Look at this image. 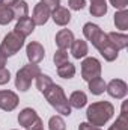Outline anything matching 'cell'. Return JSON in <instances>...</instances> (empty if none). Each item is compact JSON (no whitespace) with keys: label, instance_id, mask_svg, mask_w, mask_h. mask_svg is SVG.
Listing matches in <instances>:
<instances>
[{"label":"cell","instance_id":"1","mask_svg":"<svg viewBox=\"0 0 128 130\" xmlns=\"http://www.w3.org/2000/svg\"><path fill=\"white\" fill-rule=\"evenodd\" d=\"M113 113H115V107L110 101H96L88 107L86 118L88 123H91L92 126L101 127L113 117Z\"/></svg>","mask_w":128,"mask_h":130},{"label":"cell","instance_id":"2","mask_svg":"<svg viewBox=\"0 0 128 130\" xmlns=\"http://www.w3.org/2000/svg\"><path fill=\"white\" fill-rule=\"evenodd\" d=\"M44 97L47 98V101L50 103V106H53L59 113H62L65 117H69L71 115V106H69V101L65 95L63 89L59 86V85H51L45 92H44Z\"/></svg>","mask_w":128,"mask_h":130},{"label":"cell","instance_id":"3","mask_svg":"<svg viewBox=\"0 0 128 130\" xmlns=\"http://www.w3.org/2000/svg\"><path fill=\"white\" fill-rule=\"evenodd\" d=\"M39 73H41V70H39V67L36 64H29V65H24L23 68H20L18 73H17V77H15V86H17V89L26 92L30 88L32 80L36 79V76Z\"/></svg>","mask_w":128,"mask_h":130},{"label":"cell","instance_id":"4","mask_svg":"<svg viewBox=\"0 0 128 130\" xmlns=\"http://www.w3.org/2000/svg\"><path fill=\"white\" fill-rule=\"evenodd\" d=\"M23 45H24V36H21L17 32H9L3 38V41L0 44V52L6 58H9V56L17 55Z\"/></svg>","mask_w":128,"mask_h":130},{"label":"cell","instance_id":"5","mask_svg":"<svg viewBox=\"0 0 128 130\" xmlns=\"http://www.w3.org/2000/svg\"><path fill=\"white\" fill-rule=\"evenodd\" d=\"M92 45L101 53V56H102L107 62H113V61L118 58V55H119V50H116V48L112 45V42L109 41L105 32L99 33L98 38L95 39V42H94Z\"/></svg>","mask_w":128,"mask_h":130},{"label":"cell","instance_id":"6","mask_svg":"<svg viewBox=\"0 0 128 130\" xmlns=\"http://www.w3.org/2000/svg\"><path fill=\"white\" fill-rule=\"evenodd\" d=\"M101 74V62L96 58H86L81 62V77L89 82Z\"/></svg>","mask_w":128,"mask_h":130},{"label":"cell","instance_id":"7","mask_svg":"<svg viewBox=\"0 0 128 130\" xmlns=\"http://www.w3.org/2000/svg\"><path fill=\"white\" fill-rule=\"evenodd\" d=\"M105 91L109 92L110 97L119 98V100H121V98H124L127 95L128 86L124 80H121V79H113V80H110V82L105 85Z\"/></svg>","mask_w":128,"mask_h":130},{"label":"cell","instance_id":"8","mask_svg":"<svg viewBox=\"0 0 128 130\" xmlns=\"http://www.w3.org/2000/svg\"><path fill=\"white\" fill-rule=\"evenodd\" d=\"M18 95L12 91H0V109L5 112H12L18 106Z\"/></svg>","mask_w":128,"mask_h":130},{"label":"cell","instance_id":"9","mask_svg":"<svg viewBox=\"0 0 128 130\" xmlns=\"http://www.w3.org/2000/svg\"><path fill=\"white\" fill-rule=\"evenodd\" d=\"M26 53H27V59L30 61V64H36V65L39 64L44 59V56H45L44 47L39 42H36V41H32V42L27 44Z\"/></svg>","mask_w":128,"mask_h":130},{"label":"cell","instance_id":"10","mask_svg":"<svg viewBox=\"0 0 128 130\" xmlns=\"http://www.w3.org/2000/svg\"><path fill=\"white\" fill-rule=\"evenodd\" d=\"M50 17H51L50 9H48L45 5H42V3L39 2V3L35 6V9H33L32 21L35 23V26H44V24L48 21Z\"/></svg>","mask_w":128,"mask_h":130},{"label":"cell","instance_id":"11","mask_svg":"<svg viewBox=\"0 0 128 130\" xmlns=\"http://www.w3.org/2000/svg\"><path fill=\"white\" fill-rule=\"evenodd\" d=\"M38 118H39L38 113L33 110L32 107H24V109L20 112V115H18V124L23 126L24 129H27V127H29L30 124H33Z\"/></svg>","mask_w":128,"mask_h":130},{"label":"cell","instance_id":"12","mask_svg":"<svg viewBox=\"0 0 128 130\" xmlns=\"http://www.w3.org/2000/svg\"><path fill=\"white\" fill-rule=\"evenodd\" d=\"M72 41H74V33L68 29H62L56 35V45L60 50H66L68 47H71Z\"/></svg>","mask_w":128,"mask_h":130},{"label":"cell","instance_id":"13","mask_svg":"<svg viewBox=\"0 0 128 130\" xmlns=\"http://www.w3.org/2000/svg\"><path fill=\"white\" fill-rule=\"evenodd\" d=\"M51 18H53V21L57 24V26H66L69 21H71V14H69V11L63 8V6H59V8H56L53 12H51Z\"/></svg>","mask_w":128,"mask_h":130},{"label":"cell","instance_id":"14","mask_svg":"<svg viewBox=\"0 0 128 130\" xmlns=\"http://www.w3.org/2000/svg\"><path fill=\"white\" fill-rule=\"evenodd\" d=\"M33 30H35V23L32 21V18L26 17V18H21V20L17 21V24H15V30H14V32L20 33L21 36L26 38V36H29Z\"/></svg>","mask_w":128,"mask_h":130},{"label":"cell","instance_id":"15","mask_svg":"<svg viewBox=\"0 0 128 130\" xmlns=\"http://www.w3.org/2000/svg\"><path fill=\"white\" fill-rule=\"evenodd\" d=\"M128 103L127 101H124L122 103V109H121V115H119V118L110 126V129L109 130H128Z\"/></svg>","mask_w":128,"mask_h":130},{"label":"cell","instance_id":"16","mask_svg":"<svg viewBox=\"0 0 128 130\" xmlns=\"http://www.w3.org/2000/svg\"><path fill=\"white\" fill-rule=\"evenodd\" d=\"M107 38H109V41L112 42V45L116 50L127 48V45H128V36L127 35L118 33V32H110V33H107Z\"/></svg>","mask_w":128,"mask_h":130},{"label":"cell","instance_id":"17","mask_svg":"<svg viewBox=\"0 0 128 130\" xmlns=\"http://www.w3.org/2000/svg\"><path fill=\"white\" fill-rule=\"evenodd\" d=\"M71 53L75 59H81L88 55V44L83 39H74L71 44Z\"/></svg>","mask_w":128,"mask_h":130},{"label":"cell","instance_id":"18","mask_svg":"<svg viewBox=\"0 0 128 130\" xmlns=\"http://www.w3.org/2000/svg\"><path fill=\"white\" fill-rule=\"evenodd\" d=\"M68 101H69V106H71V107L81 109V107L86 106V103H88V97H86V94H84L83 91H74V92L71 94V97H69Z\"/></svg>","mask_w":128,"mask_h":130},{"label":"cell","instance_id":"19","mask_svg":"<svg viewBox=\"0 0 128 130\" xmlns=\"http://www.w3.org/2000/svg\"><path fill=\"white\" fill-rule=\"evenodd\" d=\"M102 32L101 29H99V26H96L94 23H86L84 26H83V35H84V38L88 39V41H91L92 44L95 42V39L98 38V35Z\"/></svg>","mask_w":128,"mask_h":130},{"label":"cell","instance_id":"20","mask_svg":"<svg viewBox=\"0 0 128 130\" xmlns=\"http://www.w3.org/2000/svg\"><path fill=\"white\" fill-rule=\"evenodd\" d=\"M91 14L94 17H102L107 14V3L105 0H91Z\"/></svg>","mask_w":128,"mask_h":130},{"label":"cell","instance_id":"21","mask_svg":"<svg viewBox=\"0 0 128 130\" xmlns=\"http://www.w3.org/2000/svg\"><path fill=\"white\" fill-rule=\"evenodd\" d=\"M12 12H14V18H17V20L26 18L27 14H29V6H27V3L24 0H18L12 6Z\"/></svg>","mask_w":128,"mask_h":130},{"label":"cell","instance_id":"22","mask_svg":"<svg viewBox=\"0 0 128 130\" xmlns=\"http://www.w3.org/2000/svg\"><path fill=\"white\" fill-rule=\"evenodd\" d=\"M115 26L119 30H127L128 29V11L122 9L115 14Z\"/></svg>","mask_w":128,"mask_h":130},{"label":"cell","instance_id":"23","mask_svg":"<svg viewBox=\"0 0 128 130\" xmlns=\"http://www.w3.org/2000/svg\"><path fill=\"white\" fill-rule=\"evenodd\" d=\"M105 82H104V79H101V77H95V79H92V80H89V91L94 94V95H99V94H102L104 91H105Z\"/></svg>","mask_w":128,"mask_h":130},{"label":"cell","instance_id":"24","mask_svg":"<svg viewBox=\"0 0 128 130\" xmlns=\"http://www.w3.org/2000/svg\"><path fill=\"white\" fill-rule=\"evenodd\" d=\"M53 85V80H51V77L50 76H47V74H42V73H39L38 76H36V88L44 94L50 86Z\"/></svg>","mask_w":128,"mask_h":130},{"label":"cell","instance_id":"25","mask_svg":"<svg viewBox=\"0 0 128 130\" xmlns=\"http://www.w3.org/2000/svg\"><path fill=\"white\" fill-rule=\"evenodd\" d=\"M57 76L62 79H72L75 76V67L71 62H66V64L57 67Z\"/></svg>","mask_w":128,"mask_h":130},{"label":"cell","instance_id":"26","mask_svg":"<svg viewBox=\"0 0 128 130\" xmlns=\"http://www.w3.org/2000/svg\"><path fill=\"white\" fill-rule=\"evenodd\" d=\"M12 20H14L12 8H8V6H5V5L0 3V24H2V26L9 24Z\"/></svg>","mask_w":128,"mask_h":130},{"label":"cell","instance_id":"27","mask_svg":"<svg viewBox=\"0 0 128 130\" xmlns=\"http://www.w3.org/2000/svg\"><path fill=\"white\" fill-rule=\"evenodd\" d=\"M48 129L50 130H66V124H65L63 118L59 115H54L50 118L48 121Z\"/></svg>","mask_w":128,"mask_h":130},{"label":"cell","instance_id":"28","mask_svg":"<svg viewBox=\"0 0 128 130\" xmlns=\"http://www.w3.org/2000/svg\"><path fill=\"white\" fill-rule=\"evenodd\" d=\"M53 62H54V65H57V67L66 64V62H68V52L59 48V50L54 53V56H53Z\"/></svg>","mask_w":128,"mask_h":130},{"label":"cell","instance_id":"29","mask_svg":"<svg viewBox=\"0 0 128 130\" xmlns=\"http://www.w3.org/2000/svg\"><path fill=\"white\" fill-rule=\"evenodd\" d=\"M86 5V0H68V6L74 11H80L83 9Z\"/></svg>","mask_w":128,"mask_h":130},{"label":"cell","instance_id":"30","mask_svg":"<svg viewBox=\"0 0 128 130\" xmlns=\"http://www.w3.org/2000/svg\"><path fill=\"white\" fill-rule=\"evenodd\" d=\"M41 3L45 5V6L50 9V12H53L56 8L60 6V0H41Z\"/></svg>","mask_w":128,"mask_h":130},{"label":"cell","instance_id":"31","mask_svg":"<svg viewBox=\"0 0 128 130\" xmlns=\"http://www.w3.org/2000/svg\"><path fill=\"white\" fill-rule=\"evenodd\" d=\"M11 80V73L6 68H0V85H6Z\"/></svg>","mask_w":128,"mask_h":130},{"label":"cell","instance_id":"32","mask_svg":"<svg viewBox=\"0 0 128 130\" xmlns=\"http://www.w3.org/2000/svg\"><path fill=\"white\" fill-rule=\"evenodd\" d=\"M110 3H112V6H115L119 11L127 9V6H128V0H110Z\"/></svg>","mask_w":128,"mask_h":130},{"label":"cell","instance_id":"33","mask_svg":"<svg viewBox=\"0 0 128 130\" xmlns=\"http://www.w3.org/2000/svg\"><path fill=\"white\" fill-rule=\"evenodd\" d=\"M26 130H44V124H42V120L41 118H38L33 124H30L29 127Z\"/></svg>","mask_w":128,"mask_h":130},{"label":"cell","instance_id":"34","mask_svg":"<svg viewBox=\"0 0 128 130\" xmlns=\"http://www.w3.org/2000/svg\"><path fill=\"white\" fill-rule=\"evenodd\" d=\"M78 130H101V129L96 127V126H92L91 123H80Z\"/></svg>","mask_w":128,"mask_h":130},{"label":"cell","instance_id":"35","mask_svg":"<svg viewBox=\"0 0 128 130\" xmlns=\"http://www.w3.org/2000/svg\"><path fill=\"white\" fill-rule=\"evenodd\" d=\"M17 2H18V0H0V3L5 5V6H8V8H12Z\"/></svg>","mask_w":128,"mask_h":130},{"label":"cell","instance_id":"36","mask_svg":"<svg viewBox=\"0 0 128 130\" xmlns=\"http://www.w3.org/2000/svg\"><path fill=\"white\" fill-rule=\"evenodd\" d=\"M6 59H8V58L0 52V68H5V65H6Z\"/></svg>","mask_w":128,"mask_h":130}]
</instances>
